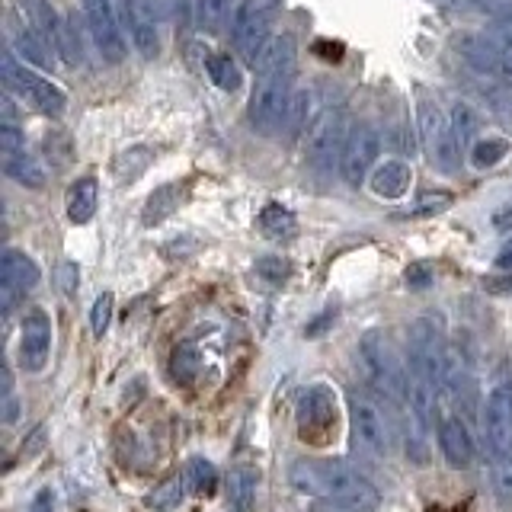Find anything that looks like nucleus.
Returning a JSON list of instances; mask_svg holds the SVG:
<instances>
[{
	"mask_svg": "<svg viewBox=\"0 0 512 512\" xmlns=\"http://www.w3.org/2000/svg\"><path fill=\"white\" fill-rule=\"evenodd\" d=\"M205 74L212 77L221 90H228V93L244 87V74H240L237 61L231 55H224V52H215V55L205 58Z\"/></svg>",
	"mask_w": 512,
	"mask_h": 512,
	"instance_id": "nucleus-25",
	"label": "nucleus"
},
{
	"mask_svg": "<svg viewBox=\"0 0 512 512\" xmlns=\"http://www.w3.org/2000/svg\"><path fill=\"white\" fill-rule=\"evenodd\" d=\"M378 151H381L378 128L372 122L352 125V132L346 135V144H343V154H340V176L352 189H359L365 183L368 170H372L378 160Z\"/></svg>",
	"mask_w": 512,
	"mask_h": 512,
	"instance_id": "nucleus-12",
	"label": "nucleus"
},
{
	"mask_svg": "<svg viewBox=\"0 0 512 512\" xmlns=\"http://www.w3.org/2000/svg\"><path fill=\"white\" fill-rule=\"evenodd\" d=\"M484 445L493 464V493L512 506V375H500L484 400Z\"/></svg>",
	"mask_w": 512,
	"mask_h": 512,
	"instance_id": "nucleus-3",
	"label": "nucleus"
},
{
	"mask_svg": "<svg viewBox=\"0 0 512 512\" xmlns=\"http://www.w3.org/2000/svg\"><path fill=\"white\" fill-rule=\"evenodd\" d=\"M125 23L132 32V42L144 61H154L160 55V36H157V16L151 0H122Z\"/></svg>",
	"mask_w": 512,
	"mask_h": 512,
	"instance_id": "nucleus-15",
	"label": "nucleus"
},
{
	"mask_svg": "<svg viewBox=\"0 0 512 512\" xmlns=\"http://www.w3.org/2000/svg\"><path fill=\"white\" fill-rule=\"evenodd\" d=\"M432 282V272L423 266V263H413L410 269H407V285H413V288H426Z\"/></svg>",
	"mask_w": 512,
	"mask_h": 512,
	"instance_id": "nucleus-39",
	"label": "nucleus"
},
{
	"mask_svg": "<svg viewBox=\"0 0 512 512\" xmlns=\"http://www.w3.org/2000/svg\"><path fill=\"white\" fill-rule=\"evenodd\" d=\"M186 199V183H164V186H157L148 202H144L141 208V221H144V228H157V224H164L176 208L183 205Z\"/></svg>",
	"mask_w": 512,
	"mask_h": 512,
	"instance_id": "nucleus-19",
	"label": "nucleus"
},
{
	"mask_svg": "<svg viewBox=\"0 0 512 512\" xmlns=\"http://www.w3.org/2000/svg\"><path fill=\"white\" fill-rule=\"evenodd\" d=\"M52 352V320L42 308H32L23 317V336H20V365L26 372H42Z\"/></svg>",
	"mask_w": 512,
	"mask_h": 512,
	"instance_id": "nucleus-14",
	"label": "nucleus"
},
{
	"mask_svg": "<svg viewBox=\"0 0 512 512\" xmlns=\"http://www.w3.org/2000/svg\"><path fill=\"white\" fill-rule=\"evenodd\" d=\"M493 224H496V231H509L512 228V202L493 215Z\"/></svg>",
	"mask_w": 512,
	"mask_h": 512,
	"instance_id": "nucleus-42",
	"label": "nucleus"
},
{
	"mask_svg": "<svg viewBox=\"0 0 512 512\" xmlns=\"http://www.w3.org/2000/svg\"><path fill=\"white\" fill-rule=\"evenodd\" d=\"M410 180H413L410 164L391 157V160H384V164H378L372 170V192H375L378 199L397 202V199H404L407 192H410Z\"/></svg>",
	"mask_w": 512,
	"mask_h": 512,
	"instance_id": "nucleus-17",
	"label": "nucleus"
},
{
	"mask_svg": "<svg viewBox=\"0 0 512 512\" xmlns=\"http://www.w3.org/2000/svg\"><path fill=\"white\" fill-rule=\"evenodd\" d=\"M4 80H7V87L20 96V100H26L32 109H39L42 116L48 119H58L64 116V109H68V96H64V90L58 84H52L48 77L36 74V71H29L26 64H20L13 58V52H4Z\"/></svg>",
	"mask_w": 512,
	"mask_h": 512,
	"instance_id": "nucleus-7",
	"label": "nucleus"
},
{
	"mask_svg": "<svg viewBox=\"0 0 512 512\" xmlns=\"http://www.w3.org/2000/svg\"><path fill=\"white\" fill-rule=\"evenodd\" d=\"M496 266H500L503 272H512V247H509V250H503L500 256H496Z\"/></svg>",
	"mask_w": 512,
	"mask_h": 512,
	"instance_id": "nucleus-44",
	"label": "nucleus"
},
{
	"mask_svg": "<svg viewBox=\"0 0 512 512\" xmlns=\"http://www.w3.org/2000/svg\"><path fill=\"white\" fill-rule=\"evenodd\" d=\"M295 64H298V48L295 39L282 32L272 36L263 48L260 61H256V87L250 96V125L260 135H276L282 125H288V109H292L295 90Z\"/></svg>",
	"mask_w": 512,
	"mask_h": 512,
	"instance_id": "nucleus-1",
	"label": "nucleus"
},
{
	"mask_svg": "<svg viewBox=\"0 0 512 512\" xmlns=\"http://www.w3.org/2000/svg\"><path fill=\"white\" fill-rule=\"evenodd\" d=\"M282 0H240L237 10H234V20H231V32H234V48L240 61L247 68H256L260 61L266 42L272 39L269 29H272V13L279 10Z\"/></svg>",
	"mask_w": 512,
	"mask_h": 512,
	"instance_id": "nucleus-5",
	"label": "nucleus"
},
{
	"mask_svg": "<svg viewBox=\"0 0 512 512\" xmlns=\"http://www.w3.org/2000/svg\"><path fill=\"white\" fill-rule=\"evenodd\" d=\"M84 16H87V29L93 36L96 52L103 55L109 64H122L128 42L122 36V23L116 13V0H84Z\"/></svg>",
	"mask_w": 512,
	"mask_h": 512,
	"instance_id": "nucleus-11",
	"label": "nucleus"
},
{
	"mask_svg": "<svg viewBox=\"0 0 512 512\" xmlns=\"http://www.w3.org/2000/svg\"><path fill=\"white\" fill-rule=\"evenodd\" d=\"M42 272L36 266L32 256H26L23 250L7 247L4 256H0V295H4V314L13 311V304L20 295L32 292L39 285Z\"/></svg>",
	"mask_w": 512,
	"mask_h": 512,
	"instance_id": "nucleus-13",
	"label": "nucleus"
},
{
	"mask_svg": "<svg viewBox=\"0 0 512 512\" xmlns=\"http://www.w3.org/2000/svg\"><path fill=\"white\" fill-rule=\"evenodd\" d=\"M480 7L490 10L496 20H509L512 23V0H480Z\"/></svg>",
	"mask_w": 512,
	"mask_h": 512,
	"instance_id": "nucleus-38",
	"label": "nucleus"
},
{
	"mask_svg": "<svg viewBox=\"0 0 512 512\" xmlns=\"http://www.w3.org/2000/svg\"><path fill=\"white\" fill-rule=\"evenodd\" d=\"M349 420H352V436H356V445L362 452L375 458L391 455V423L378 400L356 391L349 397Z\"/></svg>",
	"mask_w": 512,
	"mask_h": 512,
	"instance_id": "nucleus-8",
	"label": "nucleus"
},
{
	"mask_svg": "<svg viewBox=\"0 0 512 512\" xmlns=\"http://www.w3.org/2000/svg\"><path fill=\"white\" fill-rule=\"evenodd\" d=\"M48 39H42L36 29H20V36H16V48H20V55L32 64H39V68H48L52 64V52H48Z\"/></svg>",
	"mask_w": 512,
	"mask_h": 512,
	"instance_id": "nucleus-31",
	"label": "nucleus"
},
{
	"mask_svg": "<svg viewBox=\"0 0 512 512\" xmlns=\"http://www.w3.org/2000/svg\"><path fill=\"white\" fill-rule=\"evenodd\" d=\"M16 416H20V404H16V397H13V391H10V394H4V423L13 426V423H16Z\"/></svg>",
	"mask_w": 512,
	"mask_h": 512,
	"instance_id": "nucleus-41",
	"label": "nucleus"
},
{
	"mask_svg": "<svg viewBox=\"0 0 512 512\" xmlns=\"http://www.w3.org/2000/svg\"><path fill=\"white\" fill-rule=\"evenodd\" d=\"M480 87V96H484V103L490 109V116L512 128V77L506 74H480L477 80Z\"/></svg>",
	"mask_w": 512,
	"mask_h": 512,
	"instance_id": "nucleus-18",
	"label": "nucleus"
},
{
	"mask_svg": "<svg viewBox=\"0 0 512 512\" xmlns=\"http://www.w3.org/2000/svg\"><path fill=\"white\" fill-rule=\"evenodd\" d=\"M0 151L13 154V151H26L23 148V135L16 125H0Z\"/></svg>",
	"mask_w": 512,
	"mask_h": 512,
	"instance_id": "nucleus-37",
	"label": "nucleus"
},
{
	"mask_svg": "<svg viewBox=\"0 0 512 512\" xmlns=\"http://www.w3.org/2000/svg\"><path fill=\"white\" fill-rule=\"evenodd\" d=\"M452 202H455V196L448 189H429V192H423L420 199H416V205L410 208L407 215H442V212L452 208Z\"/></svg>",
	"mask_w": 512,
	"mask_h": 512,
	"instance_id": "nucleus-33",
	"label": "nucleus"
},
{
	"mask_svg": "<svg viewBox=\"0 0 512 512\" xmlns=\"http://www.w3.org/2000/svg\"><path fill=\"white\" fill-rule=\"evenodd\" d=\"M96 205H100V183L93 176H80L68 189V218L74 224H87L96 215Z\"/></svg>",
	"mask_w": 512,
	"mask_h": 512,
	"instance_id": "nucleus-21",
	"label": "nucleus"
},
{
	"mask_svg": "<svg viewBox=\"0 0 512 512\" xmlns=\"http://www.w3.org/2000/svg\"><path fill=\"white\" fill-rule=\"evenodd\" d=\"M4 170H7L10 180H16L20 186H29V189H39L45 183V173L39 170V164L26 151L4 154Z\"/></svg>",
	"mask_w": 512,
	"mask_h": 512,
	"instance_id": "nucleus-26",
	"label": "nucleus"
},
{
	"mask_svg": "<svg viewBox=\"0 0 512 512\" xmlns=\"http://www.w3.org/2000/svg\"><path fill=\"white\" fill-rule=\"evenodd\" d=\"M58 279H61V288H64V292L71 295V292H74V285H77V266L64 263V266H61V276H58Z\"/></svg>",
	"mask_w": 512,
	"mask_h": 512,
	"instance_id": "nucleus-40",
	"label": "nucleus"
},
{
	"mask_svg": "<svg viewBox=\"0 0 512 512\" xmlns=\"http://www.w3.org/2000/svg\"><path fill=\"white\" fill-rule=\"evenodd\" d=\"M509 154V141L506 138H477L471 144V167L477 170H490Z\"/></svg>",
	"mask_w": 512,
	"mask_h": 512,
	"instance_id": "nucleus-29",
	"label": "nucleus"
},
{
	"mask_svg": "<svg viewBox=\"0 0 512 512\" xmlns=\"http://www.w3.org/2000/svg\"><path fill=\"white\" fill-rule=\"evenodd\" d=\"M231 7H234V0H199V7H196V23L199 29L205 32H221L224 26H228L231 20Z\"/></svg>",
	"mask_w": 512,
	"mask_h": 512,
	"instance_id": "nucleus-28",
	"label": "nucleus"
},
{
	"mask_svg": "<svg viewBox=\"0 0 512 512\" xmlns=\"http://www.w3.org/2000/svg\"><path fill=\"white\" fill-rule=\"evenodd\" d=\"M452 128H455V138L458 144H471L474 132H477V116L468 103H455L452 106Z\"/></svg>",
	"mask_w": 512,
	"mask_h": 512,
	"instance_id": "nucleus-34",
	"label": "nucleus"
},
{
	"mask_svg": "<svg viewBox=\"0 0 512 512\" xmlns=\"http://www.w3.org/2000/svg\"><path fill=\"white\" fill-rule=\"evenodd\" d=\"M416 122H420V138H423L429 164H436L442 173H455L458 170L461 144L455 138L452 119L445 116L442 106L436 100L420 96V103H416Z\"/></svg>",
	"mask_w": 512,
	"mask_h": 512,
	"instance_id": "nucleus-6",
	"label": "nucleus"
},
{
	"mask_svg": "<svg viewBox=\"0 0 512 512\" xmlns=\"http://www.w3.org/2000/svg\"><path fill=\"white\" fill-rule=\"evenodd\" d=\"M487 288H490V292H506V295H512V276H506V279H490Z\"/></svg>",
	"mask_w": 512,
	"mask_h": 512,
	"instance_id": "nucleus-43",
	"label": "nucleus"
},
{
	"mask_svg": "<svg viewBox=\"0 0 512 512\" xmlns=\"http://www.w3.org/2000/svg\"><path fill=\"white\" fill-rule=\"evenodd\" d=\"M256 484H260V471L253 464H237L228 474V512H250L256 503Z\"/></svg>",
	"mask_w": 512,
	"mask_h": 512,
	"instance_id": "nucleus-20",
	"label": "nucleus"
},
{
	"mask_svg": "<svg viewBox=\"0 0 512 512\" xmlns=\"http://www.w3.org/2000/svg\"><path fill=\"white\" fill-rule=\"evenodd\" d=\"M295 423L304 442H324L336 429V394L327 384H311L298 394Z\"/></svg>",
	"mask_w": 512,
	"mask_h": 512,
	"instance_id": "nucleus-9",
	"label": "nucleus"
},
{
	"mask_svg": "<svg viewBox=\"0 0 512 512\" xmlns=\"http://www.w3.org/2000/svg\"><path fill=\"white\" fill-rule=\"evenodd\" d=\"M359 359L365 368L368 384H375V391L391 397V400H407L410 397V378L404 372V362L397 359L391 340L384 333L372 330L362 336L359 343Z\"/></svg>",
	"mask_w": 512,
	"mask_h": 512,
	"instance_id": "nucleus-4",
	"label": "nucleus"
},
{
	"mask_svg": "<svg viewBox=\"0 0 512 512\" xmlns=\"http://www.w3.org/2000/svg\"><path fill=\"white\" fill-rule=\"evenodd\" d=\"M151 160H154V151L148 148V144H132V148L116 157L112 176H116V183H135L138 176L151 167Z\"/></svg>",
	"mask_w": 512,
	"mask_h": 512,
	"instance_id": "nucleus-24",
	"label": "nucleus"
},
{
	"mask_svg": "<svg viewBox=\"0 0 512 512\" xmlns=\"http://www.w3.org/2000/svg\"><path fill=\"white\" fill-rule=\"evenodd\" d=\"M170 375L173 381L189 384L192 378L199 375V349L192 343H180L173 349V359H170Z\"/></svg>",
	"mask_w": 512,
	"mask_h": 512,
	"instance_id": "nucleus-30",
	"label": "nucleus"
},
{
	"mask_svg": "<svg viewBox=\"0 0 512 512\" xmlns=\"http://www.w3.org/2000/svg\"><path fill=\"white\" fill-rule=\"evenodd\" d=\"M112 308H116V298H112V292H103L100 298L93 301V308H90V330H93V336H103L109 330Z\"/></svg>",
	"mask_w": 512,
	"mask_h": 512,
	"instance_id": "nucleus-35",
	"label": "nucleus"
},
{
	"mask_svg": "<svg viewBox=\"0 0 512 512\" xmlns=\"http://www.w3.org/2000/svg\"><path fill=\"white\" fill-rule=\"evenodd\" d=\"M186 480L196 493H212L218 487V468L208 458H192L186 468Z\"/></svg>",
	"mask_w": 512,
	"mask_h": 512,
	"instance_id": "nucleus-32",
	"label": "nucleus"
},
{
	"mask_svg": "<svg viewBox=\"0 0 512 512\" xmlns=\"http://www.w3.org/2000/svg\"><path fill=\"white\" fill-rule=\"evenodd\" d=\"M346 144V122L343 109H324L308 128V141H304V157L317 170H333V164H340Z\"/></svg>",
	"mask_w": 512,
	"mask_h": 512,
	"instance_id": "nucleus-10",
	"label": "nucleus"
},
{
	"mask_svg": "<svg viewBox=\"0 0 512 512\" xmlns=\"http://www.w3.org/2000/svg\"><path fill=\"white\" fill-rule=\"evenodd\" d=\"M16 7L23 10L29 29H36L42 39H48V42H52V45L58 48L61 26H64V23L55 16V10H52V4H48V0H16Z\"/></svg>",
	"mask_w": 512,
	"mask_h": 512,
	"instance_id": "nucleus-22",
	"label": "nucleus"
},
{
	"mask_svg": "<svg viewBox=\"0 0 512 512\" xmlns=\"http://www.w3.org/2000/svg\"><path fill=\"white\" fill-rule=\"evenodd\" d=\"M253 269H256V276L272 285H282L288 279V272H292V266H288V260H282V256H260Z\"/></svg>",
	"mask_w": 512,
	"mask_h": 512,
	"instance_id": "nucleus-36",
	"label": "nucleus"
},
{
	"mask_svg": "<svg viewBox=\"0 0 512 512\" xmlns=\"http://www.w3.org/2000/svg\"><path fill=\"white\" fill-rule=\"evenodd\" d=\"M260 231L269 240H292L298 234V221L285 205L269 202V205H263V212H260Z\"/></svg>",
	"mask_w": 512,
	"mask_h": 512,
	"instance_id": "nucleus-23",
	"label": "nucleus"
},
{
	"mask_svg": "<svg viewBox=\"0 0 512 512\" xmlns=\"http://www.w3.org/2000/svg\"><path fill=\"white\" fill-rule=\"evenodd\" d=\"M186 484H189L186 474H183V477H180V474H173V477H167L160 487H154V493L144 496V503H148L154 512H170V509H176V506L183 503Z\"/></svg>",
	"mask_w": 512,
	"mask_h": 512,
	"instance_id": "nucleus-27",
	"label": "nucleus"
},
{
	"mask_svg": "<svg viewBox=\"0 0 512 512\" xmlns=\"http://www.w3.org/2000/svg\"><path fill=\"white\" fill-rule=\"evenodd\" d=\"M439 452L452 471H468L474 464V436L461 416H445L439 423Z\"/></svg>",
	"mask_w": 512,
	"mask_h": 512,
	"instance_id": "nucleus-16",
	"label": "nucleus"
},
{
	"mask_svg": "<svg viewBox=\"0 0 512 512\" xmlns=\"http://www.w3.org/2000/svg\"><path fill=\"white\" fill-rule=\"evenodd\" d=\"M288 484L301 496H314V500H324L346 512H372L381 503V493L372 480L359 474L352 464L336 461V458H327V461L298 458L292 468H288Z\"/></svg>",
	"mask_w": 512,
	"mask_h": 512,
	"instance_id": "nucleus-2",
	"label": "nucleus"
}]
</instances>
